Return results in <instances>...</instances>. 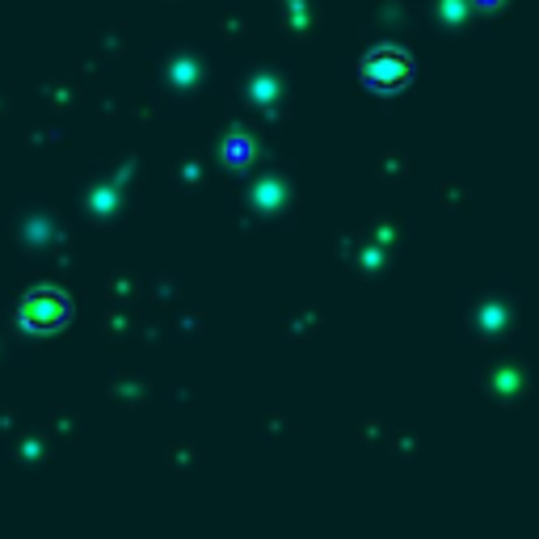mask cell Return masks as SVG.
Masks as SVG:
<instances>
[{
  "label": "cell",
  "instance_id": "cell-1",
  "mask_svg": "<svg viewBox=\"0 0 539 539\" xmlns=\"http://www.w3.org/2000/svg\"><path fill=\"white\" fill-rule=\"evenodd\" d=\"M64 316H68V299L59 291H34L22 304V325L34 329V333L64 325Z\"/></svg>",
  "mask_w": 539,
  "mask_h": 539
},
{
  "label": "cell",
  "instance_id": "cell-2",
  "mask_svg": "<svg viewBox=\"0 0 539 539\" xmlns=\"http://www.w3.org/2000/svg\"><path fill=\"white\" fill-rule=\"evenodd\" d=\"M363 81H367V85H379V89H396V85H405V81H409V55L392 51V47L367 55V64H363Z\"/></svg>",
  "mask_w": 539,
  "mask_h": 539
},
{
  "label": "cell",
  "instance_id": "cell-3",
  "mask_svg": "<svg viewBox=\"0 0 539 539\" xmlns=\"http://www.w3.org/2000/svg\"><path fill=\"white\" fill-rule=\"evenodd\" d=\"M228 161H249V144L241 139V144H228Z\"/></svg>",
  "mask_w": 539,
  "mask_h": 539
}]
</instances>
